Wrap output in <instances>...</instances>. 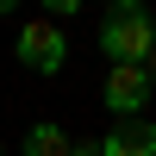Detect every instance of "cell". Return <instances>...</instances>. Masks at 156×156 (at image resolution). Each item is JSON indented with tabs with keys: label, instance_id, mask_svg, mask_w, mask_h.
<instances>
[{
	"label": "cell",
	"instance_id": "8992f818",
	"mask_svg": "<svg viewBox=\"0 0 156 156\" xmlns=\"http://www.w3.org/2000/svg\"><path fill=\"white\" fill-rule=\"evenodd\" d=\"M75 12H81V0H50V12H44V19L56 25V19H75Z\"/></svg>",
	"mask_w": 156,
	"mask_h": 156
},
{
	"label": "cell",
	"instance_id": "ba28073f",
	"mask_svg": "<svg viewBox=\"0 0 156 156\" xmlns=\"http://www.w3.org/2000/svg\"><path fill=\"white\" fill-rule=\"evenodd\" d=\"M144 75H150V87H156V50H150V62H144Z\"/></svg>",
	"mask_w": 156,
	"mask_h": 156
},
{
	"label": "cell",
	"instance_id": "6da1fadb",
	"mask_svg": "<svg viewBox=\"0 0 156 156\" xmlns=\"http://www.w3.org/2000/svg\"><path fill=\"white\" fill-rule=\"evenodd\" d=\"M100 50H106V62H131V69H144L150 50H156V25H150V12L137 6V0L106 6V19H100Z\"/></svg>",
	"mask_w": 156,
	"mask_h": 156
},
{
	"label": "cell",
	"instance_id": "5b68a950",
	"mask_svg": "<svg viewBox=\"0 0 156 156\" xmlns=\"http://www.w3.org/2000/svg\"><path fill=\"white\" fill-rule=\"evenodd\" d=\"M75 150V137L62 131L56 119H37L31 131H25V144H19V156H69Z\"/></svg>",
	"mask_w": 156,
	"mask_h": 156
},
{
	"label": "cell",
	"instance_id": "7a4b0ae2",
	"mask_svg": "<svg viewBox=\"0 0 156 156\" xmlns=\"http://www.w3.org/2000/svg\"><path fill=\"white\" fill-rule=\"evenodd\" d=\"M12 56H19L31 75H62V62H69V37H62L50 19H25L19 37H12Z\"/></svg>",
	"mask_w": 156,
	"mask_h": 156
},
{
	"label": "cell",
	"instance_id": "52a82bcc",
	"mask_svg": "<svg viewBox=\"0 0 156 156\" xmlns=\"http://www.w3.org/2000/svg\"><path fill=\"white\" fill-rule=\"evenodd\" d=\"M69 156H100V137H75V150Z\"/></svg>",
	"mask_w": 156,
	"mask_h": 156
},
{
	"label": "cell",
	"instance_id": "3957f363",
	"mask_svg": "<svg viewBox=\"0 0 156 156\" xmlns=\"http://www.w3.org/2000/svg\"><path fill=\"white\" fill-rule=\"evenodd\" d=\"M150 75L144 69H131V62H112L106 69V87H100V100H106L119 119H144V106H150Z\"/></svg>",
	"mask_w": 156,
	"mask_h": 156
},
{
	"label": "cell",
	"instance_id": "9c48e42d",
	"mask_svg": "<svg viewBox=\"0 0 156 156\" xmlns=\"http://www.w3.org/2000/svg\"><path fill=\"white\" fill-rule=\"evenodd\" d=\"M0 156H6V144H0Z\"/></svg>",
	"mask_w": 156,
	"mask_h": 156
},
{
	"label": "cell",
	"instance_id": "277c9868",
	"mask_svg": "<svg viewBox=\"0 0 156 156\" xmlns=\"http://www.w3.org/2000/svg\"><path fill=\"white\" fill-rule=\"evenodd\" d=\"M100 156H156V125L150 119H119L100 131Z\"/></svg>",
	"mask_w": 156,
	"mask_h": 156
}]
</instances>
